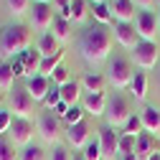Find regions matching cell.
Wrapping results in <instances>:
<instances>
[{"label":"cell","instance_id":"obj_1","mask_svg":"<svg viewBox=\"0 0 160 160\" xmlns=\"http://www.w3.org/2000/svg\"><path fill=\"white\" fill-rule=\"evenodd\" d=\"M112 43H114V33L109 26H102V23H94L89 26L82 38H79V51H82L84 56V61L97 66V64H102L109 58L112 53Z\"/></svg>","mask_w":160,"mask_h":160},{"label":"cell","instance_id":"obj_2","mask_svg":"<svg viewBox=\"0 0 160 160\" xmlns=\"http://www.w3.org/2000/svg\"><path fill=\"white\" fill-rule=\"evenodd\" d=\"M28 46H31V31L23 23L8 26L0 33V51H3V56H21L23 51H28Z\"/></svg>","mask_w":160,"mask_h":160},{"label":"cell","instance_id":"obj_3","mask_svg":"<svg viewBox=\"0 0 160 160\" xmlns=\"http://www.w3.org/2000/svg\"><path fill=\"white\" fill-rule=\"evenodd\" d=\"M107 79H109V84L114 89H125L132 84V79H135V66L127 56L122 53H114L109 58V66H107Z\"/></svg>","mask_w":160,"mask_h":160},{"label":"cell","instance_id":"obj_4","mask_svg":"<svg viewBox=\"0 0 160 160\" xmlns=\"http://www.w3.org/2000/svg\"><path fill=\"white\" fill-rule=\"evenodd\" d=\"M104 117H107V127H112V130L125 127L127 119L132 117V107H130V102H127L122 94L114 92V97L107 99V112H104Z\"/></svg>","mask_w":160,"mask_h":160},{"label":"cell","instance_id":"obj_5","mask_svg":"<svg viewBox=\"0 0 160 160\" xmlns=\"http://www.w3.org/2000/svg\"><path fill=\"white\" fill-rule=\"evenodd\" d=\"M33 107H36V102H33V97L26 92V87H23V89L15 87V89L10 92V109H8V112H13L15 119H31Z\"/></svg>","mask_w":160,"mask_h":160},{"label":"cell","instance_id":"obj_6","mask_svg":"<svg viewBox=\"0 0 160 160\" xmlns=\"http://www.w3.org/2000/svg\"><path fill=\"white\" fill-rule=\"evenodd\" d=\"M158 58H160V48H158V43L155 41H140L137 46H135V51H132V61L140 66V69H155V64H158Z\"/></svg>","mask_w":160,"mask_h":160},{"label":"cell","instance_id":"obj_7","mask_svg":"<svg viewBox=\"0 0 160 160\" xmlns=\"http://www.w3.org/2000/svg\"><path fill=\"white\" fill-rule=\"evenodd\" d=\"M56 21V13H53V5L51 3H33V10H31V26L36 31H43L48 33L51 26Z\"/></svg>","mask_w":160,"mask_h":160},{"label":"cell","instance_id":"obj_8","mask_svg":"<svg viewBox=\"0 0 160 160\" xmlns=\"http://www.w3.org/2000/svg\"><path fill=\"white\" fill-rule=\"evenodd\" d=\"M135 31L140 36V41H155L158 33V15L152 10H140L135 15Z\"/></svg>","mask_w":160,"mask_h":160},{"label":"cell","instance_id":"obj_9","mask_svg":"<svg viewBox=\"0 0 160 160\" xmlns=\"http://www.w3.org/2000/svg\"><path fill=\"white\" fill-rule=\"evenodd\" d=\"M38 132H41V137L48 145H53L58 140V135H61V119H58L53 112H43L41 119H38Z\"/></svg>","mask_w":160,"mask_h":160},{"label":"cell","instance_id":"obj_10","mask_svg":"<svg viewBox=\"0 0 160 160\" xmlns=\"http://www.w3.org/2000/svg\"><path fill=\"white\" fill-rule=\"evenodd\" d=\"M31 140H33V122H31V119H15V117H13L10 142H13V145H21V148H28Z\"/></svg>","mask_w":160,"mask_h":160},{"label":"cell","instance_id":"obj_11","mask_svg":"<svg viewBox=\"0 0 160 160\" xmlns=\"http://www.w3.org/2000/svg\"><path fill=\"white\" fill-rule=\"evenodd\" d=\"M112 33H114V41L122 46V48L135 51V46L140 43V36H137V31H135V23H114Z\"/></svg>","mask_w":160,"mask_h":160},{"label":"cell","instance_id":"obj_12","mask_svg":"<svg viewBox=\"0 0 160 160\" xmlns=\"http://www.w3.org/2000/svg\"><path fill=\"white\" fill-rule=\"evenodd\" d=\"M99 148H102V158L114 160V155H119V135L112 127L99 130Z\"/></svg>","mask_w":160,"mask_h":160},{"label":"cell","instance_id":"obj_13","mask_svg":"<svg viewBox=\"0 0 160 160\" xmlns=\"http://www.w3.org/2000/svg\"><path fill=\"white\" fill-rule=\"evenodd\" d=\"M48 89H51V79H46V76H41V74L26 79V92L33 97V102H43L46 94H48Z\"/></svg>","mask_w":160,"mask_h":160},{"label":"cell","instance_id":"obj_14","mask_svg":"<svg viewBox=\"0 0 160 160\" xmlns=\"http://www.w3.org/2000/svg\"><path fill=\"white\" fill-rule=\"evenodd\" d=\"M135 3L132 0H114L112 3V18L114 23H135Z\"/></svg>","mask_w":160,"mask_h":160},{"label":"cell","instance_id":"obj_15","mask_svg":"<svg viewBox=\"0 0 160 160\" xmlns=\"http://www.w3.org/2000/svg\"><path fill=\"white\" fill-rule=\"evenodd\" d=\"M21 58H23V71H26V79L41 74V61H43V56H41V51H38V48L23 51V53H21Z\"/></svg>","mask_w":160,"mask_h":160},{"label":"cell","instance_id":"obj_16","mask_svg":"<svg viewBox=\"0 0 160 160\" xmlns=\"http://www.w3.org/2000/svg\"><path fill=\"white\" fill-rule=\"evenodd\" d=\"M66 137H69V145H74V148H87V142H89V125L84 122H76V125H71L69 130H66Z\"/></svg>","mask_w":160,"mask_h":160},{"label":"cell","instance_id":"obj_17","mask_svg":"<svg viewBox=\"0 0 160 160\" xmlns=\"http://www.w3.org/2000/svg\"><path fill=\"white\" fill-rule=\"evenodd\" d=\"M140 119H142V130L150 135H160V109L158 107H145L140 112Z\"/></svg>","mask_w":160,"mask_h":160},{"label":"cell","instance_id":"obj_18","mask_svg":"<svg viewBox=\"0 0 160 160\" xmlns=\"http://www.w3.org/2000/svg\"><path fill=\"white\" fill-rule=\"evenodd\" d=\"M82 109L89 112V114H94V117L104 114L107 112V97L104 94H87L82 99Z\"/></svg>","mask_w":160,"mask_h":160},{"label":"cell","instance_id":"obj_19","mask_svg":"<svg viewBox=\"0 0 160 160\" xmlns=\"http://www.w3.org/2000/svg\"><path fill=\"white\" fill-rule=\"evenodd\" d=\"M58 89H61V102H66L69 107L79 104V99H82V84L79 82H66L64 87H58Z\"/></svg>","mask_w":160,"mask_h":160},{"label":"cell","instance_id":"obj_20","mask_svg":"<svg viewBox=\"0 0 160 160\" xmlns=\"http://www.w3.org/2000/svg\"><path fill=\"white\" fill-rule=\"evenodd\" d=\"M130 92H132V97L137 99V102H145V97H148V74L145 71H135Z\"/></svg>","mask_w":160,"mask_h":160},{"label":"cell","instance_id":"obj_21","mask_svg":"<svg viewBox=\"0 0 160 160\" xmlns=\"http://www.w3.org/2000/svg\"><path fill=\"white\" fill-rule=\"evenodd\" d=\"M15 89V71L10 61H0V92H13Z\"/></svg>","mask_w":160,"mask_h":160},{"label":"cell","instance_id":"obj_22","mask_svg":"<svg viewBox=\"0 0 160 160\" xmlns=\"http://www.w3.org/2000/svg\"><path fill=\"white\" fill-rule=\"evenodd\" d=\"M155 140H158V137H155V135H150V132L137 135V150H135V152L145 160L148 155H152V152H155Z\"/></svg>","mask_w":160,"mask_h":160},{"label":"cell","instance_id":"obj_23","mask_svg":"<svg viewBox=\"0 0 160 160\" xmlns=\"http://www.w3.org/2000/svg\"><path fill=\"white\" fill-rule=\"evenodd\" d=\"M38 51H41V56H43V58L56 56L58 51H61V48H58V41L53 38V33H51V31L41 36V41H38Z\"/></svg>","mask_w":160,"mask_h":160},{"label":"cell","instance_id":"obj_24","mask_svg":"<svg viewBox=\"0 0 160 160\" xmlns=\"http://www.w3.org/2000/svg\"><path fill=\"white\" fill-rule=\"evenodd\" d=\"M51 33H53V38H56L58 43L66 41V38L71 36V21H66V18H61V15H56V21H53V26H51Z\"/></svg>","mask_w":160,"mask_h":160},{"label":"cell","instance_id":"obj_25","mask_svg":"<svg viewBox=\"0 0 160 160\" xmlns=\"http://www.w3.org/2000/svg\"><path fill=\"white\" fill-rule=\"evenodd\" d=\"M82 87L87 89V94H104V79L99 74H87L82 79Z\"/></svg>","mask_w":160,"mask_h":160},{"label":"cell","instance_id":"obj_26","mask_svg":"<svg viewBox=\"0 0 160 160\" xmlns=\"http://www.w3.org/2000/svg\"><path fill=\"white\" fill-rule=\"evenodd\" d=\"M92 15H94V21L102 23V26H109V23L114 21V18H112V5H107V3L94 5V8H92Z\"/></svg>","mask_w":160,"mask_h":160},{"label":"cell","instance_id":"obj_27","mask_svg":"<svg viewBox=\"0 0 160 160\" xmlns=\"http://www.w3.org/2000/svg\"><path fill=\"white\" fill-rule=\"evenodd\" d=\"M61 58H64V51H58L56 56H48V58H43L41 61V76H46V79H51V74L61 66Z\"/></svg>","mask_w":160,"mask_h":160},{"label":"cell","instance_id":"obj_28","mask_svg":"<svg viewBox=\"0 0 160 160\" xmlns=\"http://www.w3.org/2000/svg\"><path fill=\"white\" fill-rule=\"evenodd\" d=\"M89 3L87 0H71V23H82L87 21V15H89Z\"/></svg>","mask_w":160,"mask_h":160},{"label":"cell","instance_id":"obj_29","mask_svg":"<svg viewBox=\"0 0 160 160\" xmlns=\"http://www.w3.org/2000/svg\"><path fill=\"white\" fill-rule=\"evenodd\" d=\"M145 130H142V119H140V114H132L130 119H127V125L122 127V135H142Z\"/></svg>","mask_w":160,"mask_h":160},{"label":"cell","instance_id":"obj_30","mask_svg":"<svg viewBox=\"0 0 160 160\" xmlns=\"http://www.w3.org/2000/svg\"><path fill=\"white\" fill-rule=\"evenodd\" d=\"M8 3V13L10 15H26L31 8V0H5Z\"/></svg>","mask_w":160,"mask_h":160},{"label":"cell","instance_id":"obj_31","mask_svg":"<svg viewBox=\"0 0 160 160\" xmlns=\"http://www.w3.org/2000/svg\"><path fill=\"white\" fill-rule=\"evenodd\" d=\"M137 150V137L135 135H119V155H127Z\"/></svg>","mask_w":160,"mask_h":160},{"label":"cell","instance_id":"obj_32","mask_svg":"<svg viewBox=\"0 0 160 160\" xmlns=\"http://www.w3.org/2000/svg\"><path fill=\"white\" fill-rule=\"evenodd\" d=\"M18 160H46V152L38 145H28V148H23V152H21Z\"/></svg>","mask_w":160,"mask_h":160},{"label":"cell","instance_id":"obj_33","mask_svg":"<svg viewBox=\"0 0 160 160\" xmlns=\"http://www.w3.org/2000/svg\"><path fill=\"white\" fill-rule=\"evenodd\" d=\"M0 160H18L15 145L10 142V140H3V137H0Z\"/></svg>","mask_w":160,"mask_h":160},{"label":"cell","instance_id":"obj_34","mask_svg":"<svg viewBox=\"0 0 160 160\" xmlns=\"http://www.w3.org/2000/svg\"><path fill=\"white\" fill-rule=\"evenodd\" d=\"M58 102H61V89H58L56 84H51V89H48V94H46V99H43V104H46L48 109H56Z\"/></svg>","mask_w":160,"mask_h":160},{"label":"cell","instance_id":"obj_35","mask_svg":"<svg viewBox=\"0 0 160 160\" xmlns=\"http://www.w3.org/2000/svg\"><path fill=\"white\" fill-rule=\"evenodd\" d=\"M66 82H71V79H69V69H66V66H58V69L51 74V84H56V87H64Z\"/></svg>","mask_w":160,"mask_h":160},{"label":"cell","instance_id":"obj_36","mask_svg":"<svg viewBox=\"0 0 160 160\" xmlns=\"http://www.w3.org/2000/svg\"><path fill=\"white\" fill-rule=\"evenodd\" d=\"M53 3V10H58V15L71 21V0H51Z\"/></svg>","mask_w":160,"mask_h":160},{"label":"cell","instance_id":"obj_37","mask_svg":"<svg viewBox=\"0 0 160 160\" xmlns=\"http://www.w3.org/2000/svg\"><path fill=\"white\" fill-rule=\"evenodd\" d=\"M82 158L84 160H102V148H99V142H87Z\"/></svg>","mask_w":160,"mask_h":160},{"label":"cell","instance_id":"obj_38","mask_svg":"<svg viewBox=\"0 0 160 160\" xmlns=\"http://www.w3.org/2000/svg\"><path fill=\"white\" fill-rule=\"evenodd\" d=\"M82 114H84V109L82 107H69V112H66V117H64V122L71 127V125H76V122H82Z\"/></svg>","mask_w":160,"mask_h":160},{"label":"cell","instance_id":"obj_39","mask_svg":"<svg viewBox=\"0 0 160 160\" xmlns=\"http://www.w3.org/2000/svg\"><path fill=\"white\" fill-rule=\"evenodd\" d=\"M10 125H13V114H10V112H3V109H0V135L10 132Z\"/></svg>","mask_w":160,"mask_h":160},{"label":"cell","instance_id":"obj_40","mask_svg":"<svg viewBox=\"0 0 160 160\" xmlns=\"http://www.w3.org/2000/svg\"><path fill=\"white\" fill-rule=\"evenodd\" d=\"M48 160H71V155H69V150H66V148H53Z\"/></svg>","mask_w":160,"mask_h":160},{"label":"cell","instance_id":"obj_41","mask_svg":"<svg viewBox=\"0 0 160 160\" xmlns=\"http://www.w3.org/2000/svg\"><path fill=\"white\" fill-rule=\"evenodd\" d=\"M13 71H15V76H26V71H23V58H21V56L13 61Z\"/></svg>","mask_w":160,"mask_h":160},{"label":"cell","instance_id":"obj_42","mask_svg":"<svg viewBox=\"0 0 160 160\" xmlns=\"http://www.w3.org/2000/svg\"><path fill=\"white\" fill-rule=\"evenodd\" d=\"M135 3V8H142V10H150L152 5H155V0H132Z\"/></svg>","mask_w":160,"mask_h":160},{"label":"cell","instance_id":"obj_43","mask_svg":"<svg viewBox=\"0 0 160 160\" xmlns=\"http://www.w3.org/2000/svg\"><path fill=\"white\" fill-rule=\"evenodd\" d=\"M122 160H142L137 152H127V155H122Z\"/></svg>","mask_w":160,"mask_h":160},{"label":"cell","instance_id":"obj_44","mask_svg":"<svg viewBox=\"0 0 160 160\" xmlns=\"http://www.w3.org/2000/svg\"><path fill=\"white\" fill-rule=\"evenodd\" d=\"M145 160H160V152H158V150H155V152H152V155H148V158H145Z\"/></svg>","mask_w":160,"mask_h":160},{"label":"cell","instance_id":"obj_45","mask_svg":"<svg viewBox=\"0 0 160 160\" xmlns=\"http://www.w3.org/2000/svg\"><path fill=\"white\" fill-rule=\"evenodd\" d=\"M87 3H92V5H99V3H104V0H87Z\"/></svg>","mask_w":160,"mask_h":160},{"label":"cell","instance_id":"obj_46","mask_svg":"<svg viewBox=\"0 0 160 160\" xmlns=\"http://www.w3.org/2000/svg\"><path fill=\"white\" fill-rule=\"evenodd\" d=\"M33 3H51V0H33Z\"/></svg>","mask_w":160,"mask_h":160},{"label":"cell","instance_id":"obj_47","mask_svg":"<svg viewBox=\"0 0 160 160\" xmlns=\"http://www.w3.org/2000/svg\"><path fill=\"white\" fill-rule=\"evenodd\" d=\"M158 31H160V13H158Z\"/></svg>","mask_w":160,"mask_h":160},{"label":"cell","instance_id":"obj_48","mask_svg":"<svg viewBox=\"0 0 160 160\" xmlns=\"http://www.w3.org/2000/svg\"><path fill=\"white\" fill-rule=\"evenodd\" d=\"M0 102H3V92H0Z\"/></svg>","mask_w":160,"mask_h":160},{"label":"cell","instance_id":"obj_49","mask_svg":"<svg viewBox=\"0 0 160 160\" xmlns=\"http://www.w3.org/2000/svg\"><path fill=\"white\" fill-rule=\"evenodd\" d=\"M74 160H84V158H74Z\"/></svg>","mask_w":160,"mask_h":160},{"label":"cell","instance_id":"obj_50","mask_svg":"<svg viewBox=\"0 0 160 160\" xmlns=\"http://www.w3.org/2000/svg\"><path fill=\"white\" fill-rule=\"evenodd\" d=\"M158 3H160V0H158Z\"/></svg>","mask_w":160,"mask_h":160}]
</instances>
